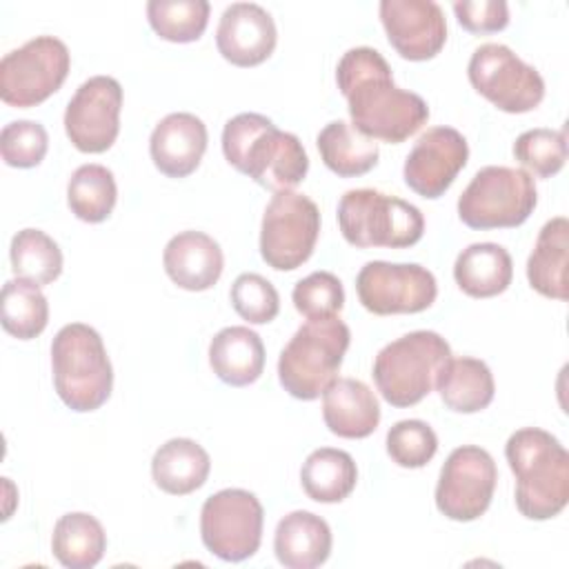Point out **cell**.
Listing matches in <instances>:
<instances>
[{
  "label": "cell",
  "instance_id": "f546056e",
  "mask_svg": "<svg viewBox=\"0 0 569 569\" xmlns=\"http://www.w3.org/2000/svg\"><path fill=\"white\" fill-rule=\"evenodd\" d=\"M107 549V533L102 525L84 511L60 516L51 536V551L67 569L96 567Z\"/></svg>",
  "mask_w": 569,
  "mask_h": 569
},
{
  "label": "cell",
  "instance_id": "f1b7e54d",
  "mask_svg": "<svg viewBox=\"0 0 569 569\" xmlns=\"http://www.w3.org/2000/svg\"><path fill=\"white\" fill-rule=\"evenodd\" d=\"M300 482L305 493L316 502H342L356 489L358 467L347 451L320 447L302 462Z\"/></svg>",
  "mask_w": 569,
  "mask_h": 569
},
{
  "label": "cell",
  "instance_id": "9a60e30c",
  "mask_svg": "<svg viewBox=\"0 0 569 569\" xmlns=\"http://www.w3.org/2000/svg\"><path fill=\"white\" fill-rule=\"evenodd\" d=\"M122 87L111 76L84 80L64 111V131L71 144L82 153L107 151L120 131Z\"/></svg>",
  "mask_w": 569,
  "mask_h": 569
},
{
  "label": "cell",
  "instance_id": "603a6c76",
  "mask_svg": "<svg viewBox=\"0 0 569 569\" xmlns=\"http://www.w3.org/2000/svg\"><path fill=\"white\" fill-rule=\"evenodd\" d=\"M209 365L224 385L247 387L264 369V345L249 327H224L211 338Z\"/></svg>",
  "mask_w": 569,
  "mask_h": 569
},
{
  "label": "cell",
  "instance_id": "83f0119b",
  "mask_svg": "<svg viewBox=\"0 0 569 569\" xmlns=\"http://www.w3.org/2000/svg\"><path fill=\"white\" fill-rule=\"evenodd\" d=\"M322 162L340 178H356L378 164L376 140L362 136L353 124L333 120L316 138Z\"/></svg>",
  "mask_w": 569,
  "mask_h": 569
},
{
  "label": "cell",
  "instance_id": "f35d334b",
  "mask_svg": "<svg viewBox=\"0 0 569 569\" xmlns=\"http://www.w3.org/2000/svg\"><path fill=\"white\" fill-rule=\"evenodd\" d=\"M49 149L47 129L36 120H13L2 127L0 153L9 167L31 169L42 162Z\"/></svg>",
  "mask_w": 569,
  "mask_h": 569
},
{
  "label": "cell",
  "instance_id": "4fadbf2b",
  "mask_svg": "<svg viewBox=\"0 0 569 569\" xmlns=\"http://www.w3.org/2000/svg\"><path fill=\"white\" fill-rule=\"evenodd\" d=\"M498 469L489 451L462 445L449 453L436 485V507L456 522L480 518L493 498Z\"/></svg>",
  "mask_w": 569,
  "mask_h": 569
},
{
  "label": "cell",
  "instance_id": "8d00e7d4",
  "mask_svg": "<svg viewBox=\"0 0 569 569\" xmlns=\"http://www.w3.org/2000/svg\"><path fill=\"white\" fill-rule=\"evenodd\" d=\"M293 307L307 320H322L338 316L345 307V289L338 276L329 271H313L293 287Z\"/></svg>",
  "mask_w": 569,
  "mask_h": 569
},
{
  "label": "cell",
  "instance_id": "4dcf8cb0",
  "mask_svg": "<svg viewBox=\"0 0 569 569\" xmlns=\"http://www.w3.org/2000/svg\"><path fill=\"white\" fill-rule=\"evenodd\" d=\"M0 322L18 340L40 336L49 322V302L40 284L24 278L7 280L0 298Z\"/></svg>",
  "mask_w": 569,
  "mask_h": 569
},
{
  "label": "cell",
  "instance_id": "ffe728a7",
  "mask_svg": "<svg viewBox=\"0 0 569 569\" xmlns=\"http://www.w3.org/2000/svg\"><path fill=\"white\" fill-rule=\"evenodd\" d=\"M162 264L180 289L204 291L222 276L224 256L211 236L202 231H180L167 242Z\"/></svg>",
  "mask_w": 569,
  "mask_h": 569
},
{
  "label": "cell",
  "instance_id": "30bf717a",
  "mask_svg": "<svg viewBox=\"0 0 569 569\" xmlns=\"http://www.w3.org/2000/svg\"><path fill=\"white\" fill-rule=\"evenodd\" d=\"M318 233V204L305 193L278 191L262 216L260 256L276 271H293L313 253Z\"/></svg>",
  "mask_w": 569,
  "mask_h": 569
},
{
  "label": "cell",
  "instance_id": "3957f363",
  "mask_svg": "<svg viewBox=\"0 0 569 569\" xmlns=\"http://www.w3.org/2000/svg\"><path fill=\"white\" fill-rule=\"evenodd\" d=\"M516 476V507L529 520H549L569 502V453L556 436L525 427L505 445Z\"/></svg>",
  "mask_w": 569,
  "mask_h": 569
},
{
  "label": "cell",
  "instance_id": "7a4b0ae2",
  "mask_svg": "<svg viewBox=\"0 0 569 569\" xmlns=\"http://www.w3.org/2000/svg\"><path fill=\"white\" fill-rule=\"evenodd\" d=\"M222 153L231 167L273 193L291 191L309 171L298 136L280 131L262 113L233 116L222 129Z\"/></svg>",
  "mask_w": 569,
  "mask_h": 569
},
{
  "label": "cell",
  "instance_id": "2e32d148",
  "mask_svg": "<svg viewBox=\"0 0 569 569\" xmlns=\"http://www.w3.org/2000/svg\"><path fill=\"white\" fill-rule=\"evenodd\" d=\"M469 158V144L465 136L453 127L427 129L409 151L405 160V182L422 198H440L456 176L465 169Z\"/></svg>",
  "mask_w": 569,
  "mask_h": 569
},
{
  "label": "cell",
  "instance_id": "ba28073f",
  "mask_svg": "<svg viewBox=\"0 0 569 569\" xmlns=\"http://www.w3.org/2000/svg\"><path fill=\"white\" fill-rule=\"evenodd\" d=\"M533 176L513 167H482L458 198V216L471 229H507L522 224L536 209Z\"/></svg>",
  "mask_w": 569,
  "mask_h": 569
},
{
  "label": "cell",
  "instance_id": "6da1fadb",
  "mask_svg": "<svg viewBox=\"0 0 569 569\" xmlns=\"http://www.w3.org/2000/svg\"><path fill=\"white\" fill-rule=\"evenodd\" d=\"M336 82L347 98L351 124L371 140L405 142L429 120L427 102L418 93L396 87L389 62L371 47H353L342 53Z\"/></svg>",
  "mask_w": 569,
  "mask_h": 569
},
{
  "label": "cell",
  "instance_id": "ab89813d",
  "mask_svg": "<svg viewBox=\"0 0 569 569\" xmlns=\"http://www.w3.org/2000/svg\"><path fill=\"white\" fill-rule=\"evenodd\" d=\"M458 22L471 33H493L507 27L509 7L505 0H462L453 2Z\"/></svg>",
  "mask_w": 569,
  "mask_h": 569
},
{
  "label": "cell",
  "instance_id": "7c38bea8",
  "mask_svg": "<svg viewBox=\"0 0 569 569\" xmlns=\"http://www.w3.org/2000/svg\"><path fill=\"white\" fill-rule=\"evenodd\" d=\"M262 505L247 489H222L209 496L200 511L204 547L227 562L251 558L262 540Z\"/></svg>",
  "mask_w": 569,
  "mask_h": 569
},
{
  "label": "cell",
  "instance_id": "8fae6325",
  "mask_svg": "<svg viewBox=\"0 0 569 569\" xmlns=\"http://www.w3.org/2000/svg\"><path fill=\"white\" fill-rule=\"evenodd\" d=\"M471 87L507 113H527L545 98V80L507 44H480L467 64Z\"/></svg>",
  "mask_w": 569,
  "mask_h": 569
},
{
  "label": "cell",
  "instance_id": "9c48e42d",
  "mask_svg": "<svg viewBox=\"0 0 569 569\" xmlns=\"http://www.w3.org/2000/svg\"><path fill=\"white\" fill-rule=\"evenodd\" d=\"M69 67L71 56L60 38L36 36L0 60V98L9 107H36L62 87Z\"/></svg>",
  "mask_w": 569,
  "mask_h": 569
},
{
  "label": "cell",
  "instance_id": "5b68a950",
  "mask_svg": "<svg viewBox=\"0 0 569 569\" xmlns=\"http://www.w3.org/2000/svg\"><path fill=\"white\" fill-rule=\"evenodd\" d=\"M351 331L338 318L307 320L278 358V380L298 400H316L333 380L349 349Z\"/></svg>",
  "mask_w": 569,
  "mask_h": 569
},
{
  "label": "cell",
  "instance_id": "d590c367",
  "mask_svg": "<svg viewBox=\"0 0 569 569\" xmlns=\"http://www.w3.org/2000/svg\"><path fill=\"white\" fill-rule=\"evenodd\" d=\"M438 451L436 431L422 420H400L387 431V453L405 469L425 467Z\"/></svg>",
  "mask_w": 569,
  "mask_h": 569
},
{
  "label": "cell",
  "instance_id": "52a82bcc",
  "mask_svg": "<svg viewBox=\"0 0 569 569\" xmlns=\"http://www.w3.org/2000/svg\"><path fill=\"white\" fill-rule=\"evenodd\" d=\"M338 227L353 247L407 249L425 233L420 209L378 189H349L338 202Z\"/></svg>",
  "mask_w": 569,
  "mask_h": 569
},
{
  "label": "cell",
  "instance_id": "484cf974",
  "mask_svg": "<svg viewBox=\"0 0 569 569\" xmlns=\"http://www.w3.org/2000/svg\"><path fill=\"white\" fill-rule=\"evenodd\" d=\"M453 278L467 296L491 298L511 284L513 262L505 247L496 242H473L458 253Z\"/></svg>",
  "mask_w": 569,
  "mask_h": 569
},
{
  "label": "cell",
  "instance_id": "5bb4252c",
  "mask_svg": "<svg viewBox=\"0 0 569 569\" xmlns=\"http://www.w3.org/2000/svg\"><path fill=\"white\" fill-rule=\"evenodd\" d=\"M356 291L367 311L391 316L429 309L438 296V284L422 264L371 260L360 269Z\"/></svg>",
  "mask_w": 569,
  "mask_h": 569
},
{
  "label": "cell",
  "instance_id": "d6a6232c",
  "mask_svg": "<svg viewBox=\"0 0 569 569\" xmlns=\"http://www.w3.org/2000/svg\"><path fill=\"white\" fill-rule=\"evenodd\" d=\"M11 269L18 278L31 280L36 284H49L62 273V251L51 236L40 229H22L13 236Z\"/></svg>",
  "mask_w": 569,
  "mask_h": 569
},
{
  "label": "cell",
  "instance_id": "277c9868",
  "mask_svg": "<svg viewBox=\"0 0 569 569\" xmlns=\"http://www.w3.org/2000/svg\"><path fill=\"white\" fill-rule=\"evenodd\" d=\"M53 387L71 411H96L113 387V369L100 333L84 325H64L51 342Z\"/></svg>",
  "mask_w": 569,
  "mask_h": 569
},
{
  "label": "cell",
  "instance_id": "4316f807",
  "mask_svg": "<svg viewBox=\"0 0 569 569\" xmlns=\"http://www.w3.org/2000/svg\"><path fill=\"white\" fill-rule=\"evenodd\" d=\"M436 389L447 409L476 413L491 405L496 385L489 367L469 356L449 358L436 378Z\"/></svg>",
  "mask_w": 569,
  "mask_h": 569
},
{
  "label": "cell",
  "instance_id": "e575fe53",
  "mask_svg": "<svg viewBox=\"0 0 569 569\" xmlns=\"http://www.w3.org/2000/svg\"><path fill=\"white\" fill-rule=\"evenodd\" d=\"M516 160L538 178L556 176L567 160V133L565 129H529L513 142Z\"/></svg>",
  "mask_w": 569,
  "mask_h": 569
},
{
  "label": "cell",
  "instance_id": "8992f818",
  "mask_svg": "<svg viewBox=\"0 0 569 569\" xmlns=\"http://www.w3.org/2000/svg\"><path fill=\"white\" fill-rule=\"evenodd\" d=\"M451 358L449 342L436 331H411L385 345L373 360V382L393 407L418 405Z\"/></svg>",
  "mask_w": 569,
  "mask_h": 569
},
{
  "label": "cell",
  "instance_id": "74e56055",
  "mask_svg": "<svg viewBox=\"0 0 569 569\" xmlns=\"http://www.w3.org/2000/svg\"><path fill=\"white\" fill-rule=\"evenodd\" d=\"M236 313L251 325H267L280 311L276 287L260 273H240L229 291Z\"/></svg>",
  "mask_w": 569,
  "mask_h": 569
},
{
  "label": "cell",
  "instance_id": "d6986e66",
  "mask_svg": "<svg viewBox=\"0 0 569 569\" xmlns=\"http://www.w3.org/2000/svg\"><path fill=\"white\" fill-rule=\"evenodd\" d=\"M207 151L204 122L187 111L164 116L151 131L149 153L167 178H187L193 173Z\"/></svg>",
  "mask_w": 569,
  "mask_h": 569
},
{
  "label": "cell",
  "instance_id": "836d02e7",
  "mask_svg": "<svg viewBox=\"0 0 569 569\" xmlns=\"http://www.w3.org/2000/svg\"><path fill=\"white\" fill-rule=\"evenodd\" d=\"M207 0H149L147 18L151 29L169 42L198 40L209 22Z\"/></svg>",
  "mask_w": 569,
  "mask_h": 569
},
{
  "label": "cell",
  "instance_id": "e0dca14e",
  "mask_svg": "<svg viewBox=\"0 0 569 569\" xmlns=\"http://www.w3.org/2000/svg\"><path fill=\"white\" fill-rule=\"evenodd\" d=\"M378 11L391 47L405 60H429L447 42V20L433 0H382Z\"/></svg>",
  "mask_w": 569,
  "mask_h": 569
},
{
  "label": "cell",
  "instance_id": "44dd1931",
  "mask_svg": "<svg viewBox=\"0 0 569 569\" xmlns=\"http://www.w3.org/2000/svg\"><path fill=\"white\" fill-rule=\"evenodd\" d=\"M322 418L340 438H367L380 422V405L365 382L338 378L322 391Z\"/></svg>",
  "mask_w": 569,
  "mask_h": 569
},
{
  "label": "cell",
  "instance_id": "d4e9b609",
  "mask_svg": "<svg viewBox=\"0 0 569 569\" xmlns=\"http://www.w3.org/2000/svg\"><path fill=\"white\" fill-rule=\"evenodd\" d=\"M209 453L191 438H171L151 458L153 482L171 496H187L207 482Z\"/></svg>",
  "mask_w": 569,
  "mask_h": 569
},
{
  "label": "cell",
  "instance_id": "cb8c5ba5",
  "mask_svg": "<svg viewBox=\"0 0 569 569\" xmlns=\"http://www.w3.org/2000/svg\"><path fill=\"white\" fill-rule=\"evenodd\" d=\"M567 256L569 220L558 216L542 224L536 247L527 260V280L540 296L567 300Z\"/></svg>",
  "mask_w": 569,
  "mask_h": 569
},
{
  "label": "cell",
  "instance_id": "7402d4cb",
  "mask_svg": "<svg viewBox=\"0 0 569 569\" xmlns=\"http://www.w3.org/2000/svg\"><path fill=\"white\" fill-rule=\"evenodd\" d=\"M273 551L287 569L320 567L331 553V529L311 511H291L276 527Z\"/></svg>",
  "mask_w": 569,
  "mask_h": 569
},
{
  "label": "cell",
  "instance_id": "1f68e13d",
  "mask_svg": "<svg viewBox=\"0 0 569 569\" xmlns=\"http://www.w3.org/2000/svg\"><path fill=\"white\" fill-rule=\"evenodd\" d=\"M118 198L113 173L102 164L78 167L67 184L71 213L82 222H102L111 216Z\"/></svg>",
  "mask_w": 569,
  "mask_h": 569
},
{
  "label": "cell",
  "instance_id": "ac0fdd59",
  "mask_svg": "<svg viewBox=\"0 0 569 569\" xmlns=\"http://www.w3.org/2000/svg\"><path fill=\"white\" fill-rule=\"evenodd\" d=\"M278 31L271 13L256 2L229 4L216 29L220 56L236 67H256L276 49Z\"/></svg>",
  "mask_w": 569,
  "mask_h": 569
}]
</instances>
